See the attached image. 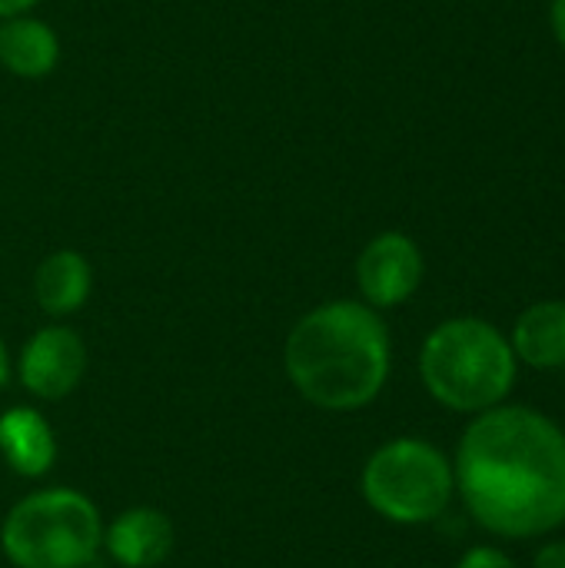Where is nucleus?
<instances>
[{
    "label": "nucleus",
    "instance_id": "f257e3e1",
    "mask_svg": "<svg viewBox=\"0 0 565 568\" xmlns=\"http://www.w3.org/2000/svg\"><path fill=\"white\" fill-rule=\"evenodd\" d=\"M456 499L500 542H543L565 529V429L526 403H503L463 426Z\"/></svg>",
    "mask_w": 565,
    "mask_h": 568
},
{
    "label": "nucleus",
    "instance_id": "9b49d317",
    "mask_svg": "<svg viewBox=\"0 0 565 568\" xmlns=\"http://www.w3.org/2000/svg\"><path fill=\"white\" fill-rule=\"evenodd\" d=\"M90 290H93V270L87 256L77 250H57L43 256L40 266L33 270V300L53 320L80 313L90 300Z\"/></svg>",
    "mask_w": 565,
    "mask_h": 568
},
{
    "label": "nucleus",
    "instance_id": "4468645a",
    "mask_svg": "<svg viewBox=\"0 0 565 568\" xmlns=\"http://www.w3.org/2000/svg\"><path fill=\"white\" fill-rule=\"evenodd\" d=\"M529 568H565V539H543L533 552V562Z\"/></svg>",
    "mask_w": 565,
    "mask_h": 568
},
{
    "label": "nucleus",
    "instance_id": "ddd939ff",
    "mask_svg": "<svg viewBox=\"0 0 565 568\" xmlns=\"http://www.w3.org/2000/svg\"><path fill=\"white\" fill-rule=\"evenodd\" d=\"M453 568H519V562L496 542H480L470 546Z\"/></svg>",
    "mask_w": 565,
    "mask_h": 568
},
{
    "label": "nucleus",
    "instance_id": "dca6fc26",
    "mask_svg": "<svg viewBox=\"0 0 565 568\" xmlns=\"http://www.w3.org/2000/svg\"><path fill=\"white\" fill-rule=\"evenodd\" d=\"M40 0H0V20L7 17H20V13H30Z\"/></svg>",
    "mask_w": 565,
    "mask_h": 568
},
{
    "label": "nucleus",
    "instance_id": "f8f14e48",
    "mask_svg": "<svg viewBox=\"0 0 565 568\" xmlns=\"http://www.w3.org/2000/svg\"><path fill=\"white\" fill-rule=\"evenodd\" d=\"M60 63V37L33 13L0 20V67L20 80H40Z\"/></svg>",
    "mask_w": 565,
    "mask_h": 568
},
{
    "label": "nucleus",
    "instance_id": "2eb2a0df",
    "mask_svg": "<svg viewBox=\"0 0 565 568\" xmlns=\"http://www.w3.org/2000/svg\"><path fill=\"white\" fill-rule=\"evenodd\" d=\"M549 27H553V37L559 40V47L565 50V0L549 3Z\"/></svg>",
    "mask_w": 565,
    "mask_h": 568
},
{
    "label": "nucleus",
    "instance_id": "1a4fd4ad",
    "mask_svg": "<svg viewBox=\"0 0 565 568\" xmlns=\"http://www.w3.org/2000/svg\"><path fill=\"white\" fill-rule=\"evenodd\" d=\"M0 456L20 479H40L57 463V433L33 406H10L0 413Z\"/></svg>",
    "mask_w": 565,
    "mask_h": 568
},
{
    "label": "nucleus",
    "instance_id": "f03ea898",
    "mask_svg": "<svg viewBox=\"0 0 565 568\" xmlns=\"http://www.w3.org/2000/svg\"><path fill=\"white\" fill-rule=\"evenodd\" d=\"M283 369L310 406L323 413H360L390 383V326L363 300L320 303L286 333Z\"/></svg>",
    "mask_w": 565,
    "mask_h": 568
},
{
    "label": "nucleus",
    "instance_id": "a211bd4d",
    "mask_svg": "<svg viewBox=\"0 0 565 568\" xmlns=\"http://www.w3.org/2000/svg\"><path fill=\"white\" fill-rule=\"evenodd\" d=\"M563 429H565V416H563Z\"/></svg>",
    "mask_w": 565,
    "mask_h": 568
},
{
    "label": "nucleus",
    "instance_id": "39448f33",
    "mask_svg": "<svg viewBox=\"0 0 565 568\" xmlns=\"http://www.w3.org/2000/svg\"><path fill=\"white\" fill-rule=\"evenodd\" d=\"M0 552L13 568H90L103 552V516L80 489H37L3 516Z\"/></svg>",
    "mask_w": 565,
    "mask_h": 568
},
{
    "label": "nucleus",
    "instance_id": "6e6552de",
    "mask_svg": "<svg viewBox=\"0 0 565 568\" xmlns=\"http://www.w3.org/2000/svg\"><path fill=\"white\" fill-rule=\"evenodd\" d=\"M176 532L167 513L153 506H130L103 523V552L120 568H157L170 559Z\"/></svg>",
    "mask_w": 565,
    "mask_h": 568
},
{
    "label": "nucleus",
    "instance_id": "20e7f679",
    "mask_svg": "<svg viewBox=\"0 0 565 568\" xmlns=\"http://www.w3.org/2000/svg\"><path fill=\"white\" fill-rule=\"evenodd\" d=\"M360 496L390 526L440 523L456 503L453 456L423 436H393L360 469Z\"/></svg>",
    "mask_w": 565,
    "mask_h": 568
},
{
    "label": "nucleus",
    "instance_id": "423d86ee",
    "mask_svg": "<svg viewBox=\"0 0 565 568\" xmlns=\"http://www.w3.org/2000/svg\"><path fill=\"white\" fill-rule=\"evenodd\" d=\"M426 276L423 250L400 230L376 233L356 256V286L366 306L376 313L396 310L416 296Z\"/></svg>",
    "mask_w": 565,
    "mask_h": 568
},
{
    "label": "nucleus",
    "instance_id": "0eeeda50",
    "mask_svg": "<svg viewBox=\"0 0 565 568\" xmlns=\"http://www.w3.org/2000/svg\"><path fill=\"white\" fill-rule=\"evenodd\" d=\"M87 376V346L83 336L63 323L40 326L17 356V379L20 386L40 399L57 403L77 393V386Z\"/></svg>",
    "mask_w": 565,
    "mask_h": 568
},
{
    "label": "nucleus",
    "instance_id": "f3484780",
    "mask_svg": "<svg viewBox=\"0 0 565 568\" xmlns=\"http://www.w3.org/2000/svg\"><path fill=\"white\" fill-rule=\"evenodd\" d=\"M7 379H10V356H7V346H3V339H0V393H3V386H7Z\"/></svg>",
    "mask_w": 565,
    "mask_h": 568
},
{
    "label": "nucleus",
    "instance_id": "7ed1b4c3",
    "mask_svg": "<svg viewBox=\"0 0 565 568\" xmlns=\"http://www.w3.org/2000/svg\"><path fill=\"white\" fill-rule=\"evenodd\" d=\"M416 369L430 399L466 419L509 403L519 379L509 336L483 316H453L433 326Z\"/></svg>",
    "mask_w": 565,
    "mask_h": 568
},
{
    "label": "nucleus",
    "instance_id": "9d476101",
    "mask_svg": "<svg viewBox=\"0 0 565 568\" xmlns=\"http://www.w3.org/2000/svg\"><path fill=\"white\" fill-rule=\"evenodd\" d=\"M506 336L519 366L536 373L565 369V300H539L526 306Z\"/></svg>",
    "mask_w": 565,
    "mask_h": 568
}]
</instances>
